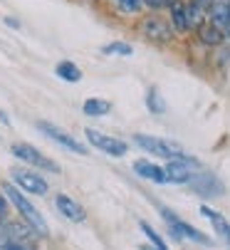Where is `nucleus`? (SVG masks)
Segmentation results:
<instances>
[{
	"instance_id": "dca6fc26",
	"label": "nucleus",
	"mask_w": 230,
	"mask_h": 250,
	"mask_svg": "<svg viewBox=\"0 0 230 250\" xmlns=\"http://www.w3.org/2000/svg\"><path fill=\"white\" fill-rule=\"evenodd\" d=\"M198 38H201V42H206V45H220V42H223V30H218V27L210 25V22H203V25L198 27Z\"/></svg>"
},
{
	"instance_id": "4be33fe9",
	"label": "nucleus",
	"mask_w": 230,
	"mask_h": 250,
	"mask_svg": "<svg viewBox=\"0 0 230 250\" xmlns=\"http://www.w3.org/2000/svg\"><path fill=\"white\" fill-rule=\"evenodd\" d=\"M104 52H106V55H131L134 47H131L129 42H111V45L104 47Z\"/></svg>"
},
{
	"instance_id": "b1692460",
	"label": "nucleus",
	"mask_w": 230,
	"mask_h": 250,
	"mask_svg": "<svg viewBox=\"0 0 230 250\" xmlns=\"http://www.w3.org/2000/svg\"><path fill=\"white\" fill-rule=\"evenodd\" d=\"M193 5H198V8H203V10H210V5L215 3V0H190Z\"/></svg>"
},
{
	"instance_id": "ddd939ff",
	"label": "nucleus",
	"mask_w": 230,
	"mask_h": 250,
	"mask_svg": "<svg viewBox=\"0 0 230 250\" xmlns=\"http://www.w3.org/2000/svg\"><path fill=\"white\" fill-rule=\"evenodd\" d=\"M134 171L141 176V178H148V181H153V184H168V173H166V168H161V166H156V164H151V161H136L134 164Z\"/></svg>"
},
{
	"instance_id": "4468645a",
	"label": "nucleus",
	"mask_w": 230,
	"mask_h": 250,
	"mask_svg": "<svg viewBox=\"0 0 230 250\" xmlns=\"http://www.w3.org/2000/svg\"><path fill=\"white\" fill-rule=\"evenodd\" d=\"M208 18H210L208 22L215 25L218 30H228V25H230V0H215L208 10Z\"/></svg>"
},
{
	"instance_id": "a211bd4d",
	"label": "nucleus",
	"mask_w": 230,
	"mask_h": 250,
	"mask_svg": "<svg viewBox=\"0 0 230 250\" xmlns=\"http://www.w3.org/2000/svg\"><path fill=\"white\" fill-rule=\"evenodd\" d=\"M55 72L64 80V82H80L82 80V72H80V67L77 64H72L69 60H64V62H60L57 67H55Z\"/></svg>"
},
{
	"instance_id": "1a4fd4ad",
	"label": "nucleus",
	"mask_w": 230,
	"mask_h": 250,
	"mask_svg": "<svg viewBox=\"0 0 230 250\" xmlns=\"http://www.w3.org/2000/svg\"><path fill=\"white\" fill-rule=\"evenodd\" d=\"M37 129H42L52 141H57V144H62L64 149H69V151H74V154H82V156H87V146L84 144H80L74 136H69L67 131H62L60 126H55V124H50V122H37Z\"/></svg>"
},
{
	"instance_id": "7ed1b4c3",
	"label": "nucleus",
	"mask_w": 230,
	"mask_h": 250,
	"mask_svg": "<svg viewBox=\"0 0 230 250\" xmlns=\"http://www.w3.org/2000/svg\"><path fill=\"white\" fill-rule=\"evenodd\" d=\"M134 141H136V146H141L144 151H148V154H153V156H164V159H168V161L186 156L183 149L176 144V141H168V139L148 136V134H136Z\"/></svg>"
},
{
	"instance_id": "412c9836",
	"label": "nucleus",
	"mask_w": 230,
	"mask_h": 250,
	"mask_svg": "<svg viewBox=\"0 0 230 250\" xmlns=\"http://www.w3.org/2000/svg\"><path fill=\"white\" fill-rule=\"evenodd\" d=\"M146 104H148V109H151L153 114H159V112H164V102H161V97H159V92H156V89H148Z\"/></svg>"
},
{
	"instance_id": "0eeeda50",
	"label": "nucleus",
	"mask_w": 230,
	"mask_h": 250,
	"mask_svg": "<svg viewBox=\"0 0 230 250\" xmlns=\"http://www.w3.org/2000/svg\"><path fill=\"white\" fill-rule=\"evenodd\" d=\"M13 154L20 161H25V164L35 166V168H40V171H60V166L52 159L42 156L40 151H37L35 146H30V144H13Z\"/></svg>"
},
{
	"instance_id": "f8f14e48",
	"label": "nucleus",
	"mask_w": 230,
	"mask_h": 250,
	"mask_svg": "<svg viewBox=\"0 0 230 250\" xmlns=\"http://www.w3.org/2000/svg\"><path fill=\"white\" fill-rule=\"evenodd\" d=\"M190 186H193L196 193H201L206 198H213V196H218L223 191V186L218 184V178L210 176V173H196L193 181H190Z\"/></svg>"
},
{
	"instance_id": "39448f33",
	"label": "nucleus",
	"mask_w": 230,
	"mask_h": 250,
	"mask_svg": "<svg viewBox=\"0 0 230 250\" xmlns=\"http://www.w3.org/2000/svg\"><path fill=\"white\" fill-rule=\"evenodd\" d=\"M161 213H164V218H166V223H168V230L173 233V238H176V240L188 238V240L201 243V245H213V240H210L208 235H203V233H201V230H196L193 226H188V223L178 221V218L173 216V213H171L168 208H161Z\"/></svg>"
},
{
	"instance_id": "5701e85b",
	"label": "nucleus",
	"mask_w": 230,
	"mask_h": 250,
	"mask_svg": "<svg viewBox=\"0 0 230 250\" xmlns=\"http://www.w3.org/2000/svg\"><path fill=\"white\" fill-rule=\"evenodd\" d=\"M114 3L119 5V10H124V13H139L141 10V5H144V0H114Z\"/></svg>"
},
{
	"instance_id": "423d86ee",
	"label": "nucleus",
	"mask_w": 230,
	"mask_h": 250,
	"mask_svg": "<svg viewBox=\"0 0 230 250\" xmlns=\"http://www.w3.org/2000/svg\"><path fill=\"white\" fill-rule=\"evenodd\" d=\"M87 139H89V144H92L94 149H99V151H104V154H109V156H117V159L129 151L126 141H122V139H117V136L99 134L97 129H87Z\"/></svg>"
},
{
	"instance_id": "393cba45",
	"label": "nucleus",
	"mask_w": 230,
	"mask_h": 250,
	"mask_svg": "<svg viewBox=\"0 0 230 250\" xmlns=\"http://www.w3.org/2000/svg\"><path fill=\"white\" fill-rule=\"evenodd\" d=\"M5 210H8V201H5V196H0V223H3Z\"/></svg>"
},
{
	"instance_id": "6ab92c4d",
	"label": "nucleus",
	"mask_w": 230,
	"mask_h": 250,
	"mask_svg": "<svg viewBox=\"0 0 230 250\" xmlns=\"http://www.w3.org/2000/svg\"><path fill=\"white\" fill-rule=\"evenodd\" d=\"M201 213H203V216H206V218H208V221L213 223V228H215V230H218L220 235H225V233L230 230V226L225 223V218L220 216V213H215V210H210L208 206H201Z\"/></svg>"
},
{
	"instance_id": "cd10ccee",
	"label": "nucleus",
	"mask_w": 230,
	"mask_h": 250,
	"mask_svg": "<svg viewBox=\"0 0 230 250\" xmlns=\"http://www.w3.org/2000/svg\"><path fill=\"white\" fill-rule=\"evenodd\" d=\"M228 38H230V25H228Z\"/></svg>"
},
{
	"instance_id": "2eb2a0df",
	"label": "nucleus",
	"mask_w": 230,
	"mask_h": 250,
	"mask_svg": "<svg viewBox=\"0 0 230 250\" xmlns=\"http://www.w3.org/2000/svg\"><path fill=\"white\" fill-rule=\"evenodd\" d=\"M171 25H173V30H178V32H186V30H190V20H188V5H183L181 0L171 5Z\"/></svg>"
},
{
	"instance_id": "f257e3e1",
	"label": "nucleus",
	"mask_w": 230,
	"mask_h": 250,
	"mask_svg": "<svg viewBox=\"0 0 230 250\" xmlns=\"http://www.w3.org/2000/svg\"><path fill=\"white\" fill-rule=\"evenodd\" d=\"M5 196L10 198V203L20 210V216L30 223V228L40 235V238H47L50 235V228H47V223H45V218L40 216V210H37L25 196H20V188H15L13 184H5Z\"/></svg>"
},
{
	"instance_id": "bb28decb",
	"label": "nucleus",
	"mask_w": 230,
	"mask_h": 250,
	"mask_svg": "<svg viewBox=\"0 0 230 250\" xmlns=\"http://www.w3.org/2000/svg\"><path fill=\"white\" fill-rule=\"evenodd\" d=\"M141 250H156V248H146V245H144V248H141Z\"/></svg>"
},
{
	"instance_id": "20e7f679",
	"label": "nucleus",
	"mask_w": 230,
	"mask_h": 250,
	"mask_svg": "<svg viewBox=\"0 0 230 250\" xmlns=\"http://www.w3.org/2000/svg\"><path fill=\"white\" fill-rule=\"evenodd\" d=\"M166 173H168V184H190L193 176L201 173V164L193 156H181V159L168 161Z\"/></svg>"
},
{
	"instance_id": "9b49d317",
	"label": "nucleus",
	"mask_w": 230,
	"mask_h": 250,
	"mask_svg": "<svg viewBox=\"0 0 230 250\" xmlns=\"http://www.w3.org/2000/svg\"><path fill=\"white\" fill-rule=\"evenodd\" d=\"M55 206L60 208V213H62L67 221H72V223H82L84 221V208L77 203V201H72L67 193H57Z\"/></svg>"
},
{
	"instance_id": "f03ea898",
	"label": "nucleus",
	"mask_w": 230,
	"mask_h": 250,
	"mask_svg": "<svg viewBox=\"0 0 230 250\" xmlns=\"http://www.w3.org/2000/svg\"><path fill=\"white\" fill-rule=\"evenodd\" d=\"M0 250H35V230L22 223H0Z\"/></svg>"
},
{
	"instance_id": "9d476101",
	"label": "nucleus",
	"mask_w": 230,
	"mask_h": 250,
	"mask_svg": "<svg viewBox=\"0 0 230 250\" xmlns=\"http://www.w3.org/2000/svg\"><path fill=\"white\" fill-rule=\"evenodd\" d=\"M13 178H15V184L22 191H27V193H35V196H45L47 193V181L40 173H35V171L18 168V171H13Z\"/></svg>"
},
{
	"instance_id": "a878e982",
	"label": "nucleus",
	"mask_w": 230,
	"mask_h": 250,
	"mask_svg": "<svg viewBox=\"0 0 230 250\" xmlns=\"http://www.w3.org/2000/svg\"><path fill=\"white\" fill-rule=\"evenodd\" d=\"M225 240H228V245H230V230H228V233H225Z\"/></svg>"
},
{
	"instance_id": "aec40b11",
	"label": "nucleus",
	"mask_w": 230,
	"mask_h": 250,
	"mask_svg": "<svg viewBox=\"0 0 230 250\" xmlns=\"http://www.w3.org/2000/svg\"><path fill=\"white\" fill-rule=\"evenodd\" d=\"M139 226H141V230H144V235H146V238H148V240L153 243V248H156V250H168V248H166V243L161 240V235H159L156 230H153V228H151L148 223H144V221H141Z\"/></svg>"
},
{
	"instance_id": "6e6552de",
	"label": "nucleus",
	"mask_w": 230,
	"mask_h": 250,
	"mask_svg": "<svg viewBox=\"0 0 230 250\" xmlns=\"http://www.w3.org/2000/svg\"><path fill=\"white\" fill-rule=\"evenodd\" d=\"M141 32H144V38H148L151 42H171V40H173V27H171V22H166V20L159 18V15L146 18L144 25H141Z\"/></svg>"
},
{
	"instance_id": "f3484780",
	"label": "nucleus",
	"mask_w": 230,
	"mask_h": 250,
	"mask_svg": "<svg viewBox=\"0 0 230 250\" xmlns=\"http://www.w3.org/2000/svg\"><path fill=\"white\" fill-rule=\"evenodd\" d=\"M82 109H84V114H87V117H104V114L111 109V104H109L106 99H97V97H92V99H87V102H84Z\"/></svg>"
}]
</instances>
